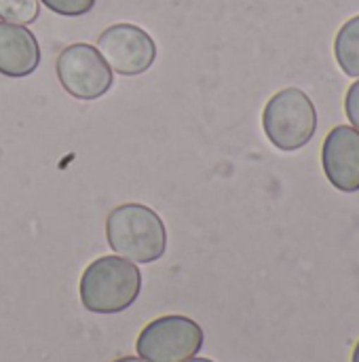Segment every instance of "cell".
Instances as JSON below:
<instances>
[{"instance_id": "1", "label": "cell", "mask_w": 359, "mask_h": 362, "mask_svg": "<svg viewBox=\"0 0 359 362\" xmlns=\"http://www.w3.org/2000/svg\"><path fill=\"white\" fill-rule=\"evenodd\" d=\"M80 303L93 314H121L129 310L142 293V272L135 263L110 255L87 265L80 278Z\"/></svg>"}, {"instance_id": "2", "label": "cell", "mask_w": 359, "mask_h": 362, "mask_svg": "<svg viewBox=\"0 0 359 362\" xmlns=\"http://www.w3.org/2000/svg\"><path fill=\"white\" fill-rule=\"evenodd\" d=\"M108 246L123 259L146 265L167 250V229L161 216L144 204H123L106 218Z\"/></svg>"}, {"instance_id": "3", "label": "cell", "mask_w": 359, "mask_h": 362, "mask_svg": "<svg viewBox=\"0 0 359 362\" xmlns=\"http://www.w3.org/2000/svg\"><path fill=\"white\" fill-rule=\"evenodd\" d=\"M262 127L267 138L279 151H298L315 136L317 110L303 89L288 87L267 102Z\"/></svg>"}, {"instance_id": "4", "label": "cell", "mask_w": 359, "mask_h": 362, "mask_svg": "<svg viewBox=\"0 0 359 362\" xmlns=\"http://www.w3.org/2000/svg\"><path fill=\"white\" fill-rule=\"evenodd\" d=\"M203 329L188 316H161L138 335V356L148 362H184L203 348Z\"/></svg>"}, {"instance_id": "5", "label": "cell", "mask_w": 359, "mask_h": 362, "mask_svg": "<svg viewBox=\"0 0 359 362\" xmlns=\"http://www.w3.org/2000/svg\"><path fill=\"white\" fill-rule=\"evenodd\" d=\"M61 87L76 100H97L112 87V70L102 53L87 42L66 47L55 64Z\"/></svg>"}, {"instance_id": "6", "label": "cell", "mask_w": 359, "mask_h": 362, "mask_svg": "<svg viewBox=\"0 0 359 362\" xmlns=\"http://www.w3.org/2000/svg\"><path fill=\"white\" fill-rule=\"evenodd\" d=\"M97 51L110 70L123 76L144 74L157 59V45L152 36L133 23H114L97 38Z\"/></svg>"}, {"instance_id": "7", "label": "cell", "mask_w": 359, "mask_h": 362, "mask_svg": "<svg viewBox=\"0 0 359 362\" xmlns=\"http://www.w3.org/2000/svg\"><path fill=\"white\" fill-rule=\"evenodd\" d=\"M328 180L343 193L359 191V132L349 125L334 127L322 151Z\"/></svg>"}, {"instance_id": "8", "label": "cell", "mask_w": 359, "mask_h": 362, "mask_svg": "<svg viewBox=\"0 0 359 362\" xmlns=\"http://www.w3.org/2000/svg\"><path fill=\"white\" fill-rule=\"evenodd\" d=\"M40 64V47L36 36L17 23L0 21V74L23 78L36 72Z\"/></svg>"}, {"instance_id": "9", "label": "cell", "mask_w": 359, "mask_h": 362, "mask_svg": "<svg viewBox=\"0 0 359 362\" xmlns=\"http://www.w3.org/2000/svg\"><path fill=\"white\" fill-rule=\"evenodd\" d=\"M336 62L345 74L359 76V15L351 17L336 34L334 42Z\"/></svg>"}, {"instance_id": "10", "label": "cell", "mask_w": 359, "mask_h": 362, "mask_svg": "<svg viewBox=\"0 0 359 362\" xmlns=\"http://www.w3.org/2000/svg\"><path fill=\"white\" fill-rule=\"evenodd\" d=\"M40 15L38 0H0V21L28 25Z\"/></svg>"}, {"instance_id": "11", "label": "cell", "mask_w": 359, "mask_h": 362, "mask_svg": "<svg viewBox=\"0 0 359 362\" xmlns=\"http://www.w3.org/2000/svg\"><path fill=\"white\" fill-rule=\"evenodd\" d=\"M47 8H51L53 13L57 15H63V17H80V15H87L95 0H40Z\"/></svg>"}, {"instance_id": "12", "label": "cell", "mask_w": 359, "mask_h": 362, "mask_svg": "<svg viewBox=\"0 0 359 362\" xmlns=\"http://www.w3.org/2000/svg\"><path fill=\"white\" fill-rule=\"evenodd\" d=\"M345 110H347V117L349 121L355 125V129L359 132V81H355L349 91H347V98H345Z\"/></svg>"}, {"instance_id": "13", "label": "cell", "mask_w": 359, "mask_h": 362, "mask_svg": "<svg viewBox=\"0 0 359 362\" xmlns=\"http://www.w3.org/2000/svg\"><path fill=\"white\" fill-rule=\"evenodd\" d=\"M112 362H148V361L138 358V356H123V358H118V361H112Z\"/></svg>"}, {"instance_id": "14", "label": "cell", "mask_w": 359, "mask_h": 362, "mask_svg": "<svg viewBox=\"0 0 359 362\" xmlns=\"http://www.w3.org/2000/svg\"><path fill=\"white\" fill-rule=\"evenodd\" d=\"M351 362H359V341L358 346H355V350H353V358H351Z\"/></svg>"}, {"instance_id": "15", "label": "cell", "mask_w": 359, "mask_h": 362, "mask_svg": "<svg viewBox=\"0 0 359 362\" xmlns=\"http://www.w3.org/2000/svg\"><path fill=\"white\" fill-rule=\"evenodd\" d=\"M184 362H214V361H209V358H188V361H184Z\"/></svg>"}]
</instances>
